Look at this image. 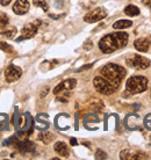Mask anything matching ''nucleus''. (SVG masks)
Wrapping results in <instances>:
<instances>
[{
    "label": "nucleus",
    "mask_w": 151,
    "mask_h": 160,
    "mask_svg": "<svg viewBox=\"0 0 151 160\" xmlns=\"http://www.w3.org/2000/svg\"><path fill=\"white\" fill-rule=\"evenodd\" d=\"M128 43V34L126 32H114L103 36L99 42L100 50L105 53L114 52L117 49L124 48Z\"/></svg>",
    "instance_id": "f257e3e1"
},
{
    "label": "nucleus",
    "mask_w": 151,
    "mask_h": 160,
    "mask_svg": "<svg viewBox=\"0 0 151 160\" xmlns=\"http://www.w3.org/2000/svg\"><path fill=\"white\" fill-rule=\"evenodd\" d=\"M126 76V70L122 66L116 64H107L101 68V77L108 81H111L113 85H115L119 88L120 82Z\"/></svg>",
    "instance_id": "f03ea898"
},
{
    "label": "nucleus",
    "mask_w": 151,
    "mask_h": 160,
    "mask_svg": "<svg viewBox=\"0 0 151 160\" xmlns=\"http://www.w3.org/2000/svg\"><path fill=\"white\" fill-rule=\"evenodd\" d=\"M148 88V79L142 76H134L129 78L126 85V92L129 94H137L144 92Z\"/></svg>",
    "instance_id": "7ed1b4c3"
},
{
    "label": "nucleus",
    "mask_w": 151,
    "mask_h": 160,
    "mask_svg": "<svg viewBox=\"0 0 151 160\" xmlns=\"http://www.w3.org/2000/svg\"><path fill=\"white\" fill-rule=\"evenodd\" d=\"M93 85H94L96 91L99 93H101V94H103V95H111V94H113L117 89V87H116L115 85H113L111 81H108L107 79H105L101 76L94 78Z\"/></svg>",
    "instance_id": "20e7f679"
},
{
    "label": "nucleus",
    "mask_w": 151,
    "mask_h": 160,
    "mask_svg": "<svg viewBox=\"0 0 151 160\" xmlns=\"http://www.w3.org/2000/svg\"><path fill=\"white\" fill-rule=\"evenodd\" d=\"M127 64L128 66L136 68V70H145V68H148L150 66V62H149V59H147L143 56L134 55V56H131L130 58L127 59Z\"/></svg>",
    "instance_id": "39448f33"
},
{
    "label": "nucleus",
    "mask_w": 151,
    "mask_h": 160,
    "mask_svg": "<svg viewBox=\"0 0 151 160\" xmlns=\"http://www.w3.org/2000/svg\"><path fill=\"white\" fill-rule=\"evenodd\" d=\"M106 16H107V11L103 7H98L94 8L91 12H88L86 15L84 16V21L88 22V23H94V22L102 20L103 18H106Z\"/></svg>",
    "instance_id": "423d86ee"
},
{
    "label": "nucleus",
    "mask_w": 151,
    "mask_h": 160,
    "mask_svg": "<svg viewBox=\"0 0 151 160\" xmlns=\"http://www.w3.org/2000/svg\"><path fill=\"white\" fill-rule=\"evenodd\" d=\"M120 158L122 160H144L148 159L149 157L142 151L137 150H123L120 153Z\"/></svg>",
    "instance_id": "0eeeda50"
},
{
    "label": "nucleus",
    "mask_w": 151,
    "mask_h": 160,
    "mask_svg": "<svg viewBox=\"0 0 151 160\" xmlns=\"http://www.w3.org/2000/svg\"><path fill=\"white\" fill-rule=\"evenodd\" d=\"M39 24H40V21H35V22L26 24L23 28H22V30H21L22 36L20 38H18V41L27 40V38H32V37L35 36L37 30H39Z\"/></svg>",
    "instance_id": "6e6552de"
},
{
    "label": "nucleus",
    "mask_w": 151,
    "mask_h": 160,
    "mask_svg": "<svg viewBox=\"0 0 151 160\" xmlns=\"http://www.w3.org/2000/svg\"><path fill=\"white\" fill-rule=\"evenodd\" d=\"M22 74V71L19 66H15V65H9L6 71H5V78L8 82H14L19 79Z\"/></svg>",
    "instance_id": "1a4fd4ad"
},
{
    "label": "nucleus",
    "mask_w": 151,
    "mask_h": 160,
    "mask_svg": "<svg viewBox=\"0 0 151 160\" xmlns=\"http://www.w3.org/2000/svg\"><path fill=\"white\" fill-rule=\"evenodd\" d=\"M76 85H77V80L76 79H66L62 81L60 85H57L54 89V94H58V93L63 92V91H71L73 88L76 87Z\"/></svg>",
    "instance_id": "9d476101"
},
{
    "label": "nucleus",
    "mask_w": 151,
    "mask_h": 160,
    "mask_svg": "<svg viewBox=\"0 0 151 160\" xmlns=\"http://www.w3.org/2000/svg\"><path fill=\"white\" fill-rule=\"evenodd\" d=\"M29 11V2L28 0H16L13 6V12L18 15H23Z\"/></svg>",
    "instance_id": "9b49d317"
},
{
    "label": "nucleus",
    "mask_w": 151,
    "mask_h": 160,
    "mask_svg": "<svg viewBox=\"0 0 151 160\" xmlns=\"http://www.w3.org/2000/svg\"><path fill=\"white\" fill-rule=\"evenodd\" d=\"M134 47H135L136 50H138L141 52H147L149 50V47H150V41L148 38H138L134 42Z\"/></svg>",
    "instance_id": "f8f14e48"
},
{
    "label": "nucleus",
    "mask_w": 151,
    "mask_h": 160,
    "mask_svg": "<svg viewBox=\"0 0 151 160\" xmlns=\"http://www.w3.org/2000/svg\"><path fill=\"white\" fill-rule=\"evenodd\" d=\"M55 151L57 154H60V157H64V158H68L70 152H69V148L66 146L65 143L63 142H57L55 144Z\"/></svg>",
    "instance_id": "ddd939ff"
},
{
    "label": "nucleus",
    "mask_w": 151,
    "mask_h": 160,
    "mask_svg": "<svg viewBox=\"0 0 151 160\" xmlns=\"http://www.w3.org/2000/svg\"><path fill=\"white\" fill-rule=\"evenodd\" d=\"M131 24H133V22H131L130 20H119L113 24V28L114 29H126V28L131 27Z\"/></svg>",
    "instance_id": "4468645a"
},
{
    "label": "nucleus",
    "mask_w": 151,
    "mask_h": 160,
    "mask_svg": "<svg viewBox=\"0 0 151 160\" xmlns=\"http://www.w3.org/2000/svg\"><path fill=\"white\" fill-rule=\"evenodd\" d=\"M124 13L129 16H136L139 14V9L135 5H128L127 7L124 8Z\"/></svg>",
    "instance_id": "2eb2a0df"
},
{
    "label": "nucleus",
    "mask_w": 151,
    "mask_h": 160,
    "mask_svg": "<svg viewBox=\"0 0 151 160\" xmlns=\"http://www.w3.org/2000/svg\"><path fill=\"white\" fill-rule=\"evenodd\" d=\"M39 138L43 142L44 144H49V143L54 139V135H52V133H50V132L45 131V132H42V133H40Z\"/></svg>",
    "instance_id": "dca6fc26"
},
{
    "label": "nucleus",
    "mask_w": 151,
    "mask_h": 160,
    "mask_svg": "<svg viewBox=\"0 0 151 160\" xmlns=\"http://www.w3.org/2000/svg\"><path fill=\"white\" fill-rule=\"evenodd\" d=\"M33 4L35 5L36 7L42 8L44 12H47V11H48V4H47V1H45V0H33Z\"/></svg>",
    "instance_id": "f3484780"
},
{
    "label": "nucleus",
    "mask_w": 151,
    "mask_h": 160,
    "mask_svg": "<svg viewBox=\"0 0 151 160\" xmlns=\"http://www.w3.org/2000/svg\"><path fill=\"white\" fill-rule=\"evenodd\" d=\"M8 23V16L5 13L0 12V28H4L6 27Z\"/></svg>",
    "instance_id": "a211bd4d"
},
{
    "label": "nucleus",
    "mask_w": 151,
    "mask_h": 160,
    "mask_svg": "<svg viewBox=\"0 0 151 160\" xmlns=\"http://www.w3.org/2000/svg\"><path fill=\"white\" fill-rule=\"evenodd\" d=\"M0 49L1 50H4L5 52H7V53H12L13 52V49L11 45H8L7 43H5V42H0Z\"/></svg>",
    "instance_id": "6ab92c4d"
},
{
    "label": "nucleus",
    "mask_w": 151,
    "mask_h": 160,
    "mask_svg": "<svg viewBox=\"0 0 151 160\" xmlns=\"http://www.w3.org/2000/svg\"><path fill=\"white\" fill-rule=\"evenodd\" d=\"M96 159H106V158H107V154L103 152V151H101V150H98L96 153Z\"/></svg>",
    "instance_id": "aec40b11"
},
{
    "label": "nucleus",
    "mask_w": 151,
    "mask_h": 160,
    "mask_svg": "<svg viewBox=\"0 0 151 160\" xmlns=\"http://www.w3.org/2000/svg\"><path fill=\"white\" fill-rule=\"evenodd\" d=\"M144 123H145V127H147L148 129H151V114H149L148 116H145Z\"/></svg>",
    "instance_id": "412c9836"
},
{
    "label": "nucleus",
    "mask_w": 151,
    "mask_h": 160,
    "mask_svg": "<svg viewBox=\"0 0 151 160\" xmlns=\"http://www.w3.org/2000/svg\"><path fill=\"white\" fill-rule=\"evenodd\" d=\"M15 34H16V29L14 28V29H12L11 32H4L3 35H6L7 37H13V36H15Z\"/></svg>",
    "instance_id": "4be33fe9"
},
{
    "label": "nucleus",
    "mask_w": 151,
    "mask_h": 160,
    "mask_svg": "<svg viewBox=\"0 0 151 160\" xmlns=\"http://www.w3.org/2000/svg\"><path fill=\"white\" fill-rule=\"evenodd\" d=\"M48 92H49V87H48V86L43 87V89L41 91V98H44V96L48 94Z\"/></svg>",
    "instance_id": "5701e85b"
},
{
    "label": "nucleus",
    "mask_w": 151,
    "mask_h": 160,
    "mask_svg": "<svg viewBox=\"0 0 151 160\" xmlns=\"http://www.w3.org/2000/svg\"><path fill=\"white\" fill-rule=\"evenodd\" d=\"M11 1H12V0H0V4L3 5V6H7Z\"/></svg>",
    "instance_id": "b1692460"
},
{
    "label": "nucleus",
    "mask_w": 151,
    "mask_h": 160,
    "mask_svg": "<svg viewBox=\"0 0 151 160\" xmlns=\"http://www.w3.org/2000/svg\"><path fill=\"white\" fill-rule=\"evenodd\" d=\"M142 2H143V5L151 8V0H142Z\"/></svg>",
    "instance_id": "393cba45"
},
{
    "label": "nucleus",
    "mask_w": 151,
    "mask_h": 160,
    "mask_svg": "<svg viewBox=\"0 0 151 160\" xmlns=\"http://www.w3.org/2000/svg\"><path fill=\"white\" fill-rule=\"evenodd\" d=\"M71 144H73V145L77 144V142H76V139H72V140H71Z\"/></svg>",
    "instance_id": "a878e982"
},
{
    "label": "nucleus",
    "mask_w": 151,
    "mask_h": 160,
    "mask_svg": "<svg viewBox=\"0 0 151 160\" xmlns=\"http://www.w3.org/2000/svg\"><path fill=\"white\" fill-rule=\"evenodd\" d=\"M150 41H151V38H150Z\"/></svg>",
    "instance_id": "bb28decb"
}]
</instances>
